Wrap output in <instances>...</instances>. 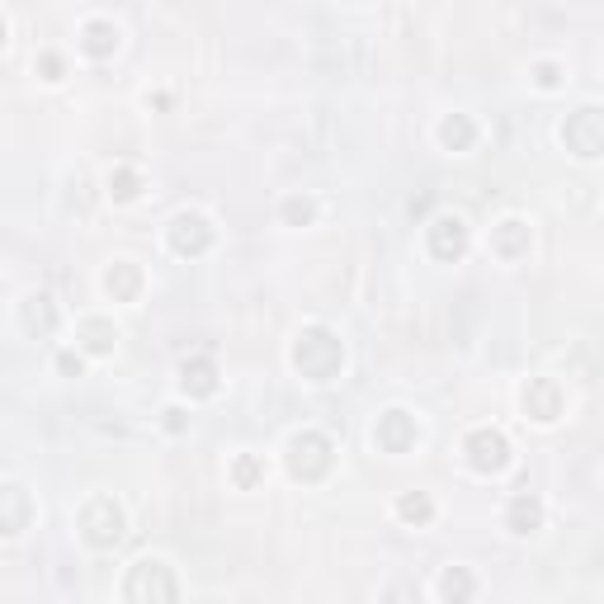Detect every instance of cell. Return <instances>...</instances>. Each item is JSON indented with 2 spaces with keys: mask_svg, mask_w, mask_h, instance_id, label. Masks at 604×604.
Instances as JSON below:
<instances>
[{
  "mask_svg": "<svg viewBox=\"0 0 604 604\" xmlns=\"http://www.w3.org/2000/svg\"><path fill=\"white\" fill-rule=\"evenodd\" d=\"M293 364H298L302 378L326 383V378H336L340 364H345V345H340L326 326H312V331H302L298 345H293Z\"/></svg>",
  "mask_w": 604,
  "mask_h": 604,
  "instance_id": "1",
  "label": "cell"
},
{
  "mask_svg": "<svg viewBox=\"0 0 604 604\" xmlns=\"http://www.w3.org/2000/svg\"><path fill=\"white\" fill-rule=\"evenodd\" d=\"M123 595L128 604H175V576H170L166 562H137L123 581Z\"/></svg>",
  "mask_w": 604,
  "mask_h": 604,
  "instance_id": "2",
  "label": "cell"
},
{
  "mask_svg": "<svg viewBox=\"0 0 604 604\" xmlns=\"http://www.w3.org/2000/svg\"><path fill=\"white\" fill-rule=\"evenodd\" d=\"M331 463H336V453H331V439L326 435H298L293 439V453H288L293 477H302V482H321V477L331 472Z\"/></svg>",
  "mask_w": 604,
  "mask_h": 604,
  "instance_id": "3",
  "label": "cell"
},
{
  "mask_svg": "<svg viewBox=\"0 0 604 604\" xmlns=\"http://www.w3.org/2000/svg\"><path fill=\"white\" fill-rule=\"evenodd\" d=\"M81 529H85V538H90L95 548H114L118 538H123V510H118L109 496H95V501L85 505Z\"/></svg>",
  "mask_w": 604,
  "mask_h": 604,
  "instance_id": "4",
  "label": "cell"
},
{
  "mask_svg": "<svg viewBox=\"0 0 604 604\" xmlns=\"http://www.w3.org/2000/svg\"><path fill=\"white\" fill-rule=\"evenodd\" d=\"M562 137H567V147L576 151V156H600L604 151V118L600 109H581V114L571 118L567 128H562Z\"/></svg>",
  "mask_w": 604,
  "mask_h": 604,
  "instance_id": "5",
  "label": "cell"
},
{
  "mask_svg": "<svg viewBox=\"0 0 604 604\" xmlns=\"http://www.w3.org/2000/svg\"><path fill=\"white\" fill-rule=\"evenodd\" d=\"M468 458L477 472H501L510 463V444L501 430H472L468 435Z\"/></svg>",
  "mask_w": 604,
  "mask_h": 604,
  "instance_id": "6",
  "label": "cell"
},
{
  "mask_svg": "<svg viewBox=\"0 0 604 604\" xmlns=\"http://www.w3.org/2000/svg\"><path fill=\"white\" fill-rule=\"evenodd\" d=\"M208 241H213V232H208V222L199 213H180V218L170 222V246L180 255H203Z\"/></svg>",
  "mask_w": 604,
  "mask_h": 604,
  "instance_id": "7",
  "label": "cell"
},
{
  "mask_svg": "<svg viewBox=\"0 0 604 604\" xmlns=\"http://www.w3.org/2000/svg\"><path fill=\"white\" fill-rule=\"evenodd\" d=\"M430 251H435L439 260H458V255L468 251V227H463V218L430 222Z\"/></svg>",
  "mask_w": 604,
  "mask_h": 604,
  "instance_id": "8",
  "label": "cell"
},
{
  "mask_svg": "<svg viewBox=\"0 0 604 604\" xmlns=\"http://www.w3.org/2000/svg\"><path fill=\"white\" fill-rule=\"evenodd\" d=\"M373 439H378L387 453H406L411 444H416V420L406 416V411H387V416L378 420Z\"/></svg>",
  "mask_w": 604,
  "mask_h": 604,
  "instance_id": "9",
  "label": "cell"
},
{
  "mask_svg": "<svg viewBox=\"0 0 604 604\" xmlns=\"http://www.w3.org/2000/svg\"><path fill=\"white\" fill-rule=\"evenodd\" d=\"M29 524V496L19 487H0V538L19 534Z\"/></svg>",
  "mask_w": 604,
  "mask_h": 604,
  "instance_id": "10",
  "label": "cell"
},
{
  "mask_svg": "<svg viewBox=\"0 0 604 604\" xmlns=\"http://www.w3.org/2000/svg\"><path fill=\"white\" fill-rule=\"evenodd\" d=\"M524 406H529V416L534 420H557L562 416V397H557L553 383H534L529 387V397H524Z\"/></svg>",
  "mask_w": 604,
  "mask_h": 604,
  "instance_id": "11",
  "label": "cell"
},
{
  "mask_svg": "<svg viewBox=\"0 0 604 604\" xmlns=\"http://www.w3.org/2000/svg\"><path fill=\"white\" fill-rule=\"evenodd\" d=\"M496 251H501L505 260L524 255L529 251V227H524V222H501V227H496Z\"/></svg>",
  "mask_w": 604,
  "mask_h": 604,
  "instance_id": "12",
  "label": "cell"
},
{
  "mask_svg": "<svg viewBox=\"0 0 604 604\" xmlns=\"http://www.w3.org/2000/svg\"><path fill=\"white\" fill-rule=\"evenodd\" d=\"M185 387L194 397H213L218 392V369L208 359H194V364H185Z\"/></svg>",
  "mask_w": 604,
  "mask_h": 604,
  "instance_id": "13",
  "label": "cell"
},
{
  "mask_svg": "<svg viewBox=\"0 0 604 604\" xmlns=\"http://www.w3.org/2000/svg\"><path fill=\"white\" fill-rule=\"evenodd\" d=\"M510 529H515V534L538 529V501L534 496H515V501H510Z\"/></svg>",
  "mask_w": 604,
  "mask_h": 604,
  "instance_id": "14",
  "label": "cell"
},
{
  "mask_svg": "<svg viewBox=\"0 0 604 604\" xmlns=\"http://www.w3.org/2000/svg\"><path fill=\"white\" fill-rule=\"evenodd\" d=\"M137 284H142V279H137L133 265H114V269H109V293H114L118 302H133L137 298Z\"/></svg>",
  "mask_w": 604,
  "mask_h": 604,
  "instance_id": "15",
  "label": "cell"
},
{
  "mask_svg": "<svg viewBox=\"0 0 604 604\" xmlns=\"http://www.w3.org/2000/svg\"><path fill=\"white\" fill-rule=\"evenodd\" d=\"M439 137H444V147H453V151H463V147H472V137H477V128H472L463 114H453L444 128H439Z\"/></svg>",
  "mask_w": 604,
  "mask_h": 604,
  "instance_id": "16",
  "label": "cell"
},
{
  "mask_svg": "<svg viewBox=\"0 0 604 604\" xmlns=\"http://www.w3.org/2000/svg\"><path fill=\"white\" fill-rule=\"evenodd\" d=\"M52 321H57V312H52V298H34L29 307H24V326H29V331H38V336H48Z\"/></svg>",
  "mask_w": 604,
  "mask_h": 604,
  "instance_id": "17",
  "label": "cell"
},
{
  "mask_svg": "<svg viewBox=\"0 0 604 604\" xmlns=\"http://www.w3.org/2000/svg\"><path fill=\"white\" fill-rule=\"evenodd\" d=\"M118 34H114V24H85V52H95V57H104V52H114Z\"/></svg>",
  "mask_w": 604,
  "mask_h": 604,
  "instance_id": "18",
  "label": "cell"
},
{
  "mask_svg": "<svg viewBox=\"0 0 604 604\" xmlns=\"http://www.w3.org/2000/svg\"><path fill=\"white\" fill-rule=\"evenodd\" d=\"M444 595H449L453 604H463L472 595V576L463 567H453V571H444Z\"/></svg>",
  "mask_w": 604,
  "mask_h": 604,
  "instance_id": "19",
  "label": "cell"
},
{
  "mask_svg": "<svg viewBox=\"0 0 604 604\" xmlns=\"http://www.w3.org/2000/svg\"><path fill=\"white\" fill-rule=\"evenodd\" d=\"M85 336V345H90V350H109V345H114V326H109V321H85L81 326Z\"/></svg>",
  "mask_w": 604,
  "mask_h": 604,
  "instance_id": "20",
  "label": "cell"
},
{
  "mask_svg": "<svg viewBox=\"0 0 604 604\" xmlns=\"http://www.w3.org/2000/svg\"><path fill=\"white\" fill-rule=\"evenodd\" d=\"M397 510H402V520H416V524H425L430 515H435V505L425 501V496H402V505H397Z\"/></svg>",
  "mask_w": 604,
  "mask_h": 604,
  "instance_id": "21",
  "label": "cell"
},
{
  "mask_svg": "<svg viewBox=\"0 0 604 604\" xmlns=\"http://www.w3.org/2000/svg\"><path fill=\"white\" fill-rule=\"evenodd\" d=\"M109 189H114V199H133V194H137V175H133V170H114V175H109Z\"/></svg>",
  "mask_w": 604,
  "mask_h": 604,
  "instance_id": "22",
  "label": "cell"
},
{
  "mask_svg": "<svg viewBox=\"0 0 604 604\" xmlns=\"http://www.w3.org/2000/svg\"><path fill=\"white\" fill-rule=\"evenodd\" d=\"M284 213H288V222H307V218H312V203H307V199H293Z\"/></svg>",
  "mask_w": 604,
  "mask_h": 604,
  "instance_id": "23",
  "label": "cell"
},
{
  "mask_svg": "<svg viewBox=\"0 0 604 604\" xmlns=\"http://www.w3.org/2000/svg\"><path fill=\"white\" fill-rule=\"evenodd\" d=\"M255 472H260V468H255V458H241V463H236V482H241V487H251Z\"/></svg>",
  "mask_w": 604,
  "mask_h": 604,
  "instance_id": "24",
  "label": "cell"
},
{
  "mask_svg": "<svg viewBox=\"0 0 604 604\" xmlns=\"http://www.w3.org/2000/svg\"><path fill=\"white\" fill-rule=\"evenodd\" d=\"M62 373H81V359L76 354H62Z\"/></svg>",
  "mask_w": 604,
  "mask_h": 604,
  "instance_id": "25",
  "label": "cell"
},
{
  "mask_svg": "<svg viewBox=\"0 0 604 604\" xmlns=\"http://www.w3.org/2000/svg\"><path fill=\"white\" fill-rule=\"evenodd\" d=\"M43 71H48V81H57V71H62V62H57V57H43Z\"/></svg>",
  "mask_w": 604,
  "mask_h": 604,
  "instance_id": "26",
  "label": "cell"
},
{
  "mask_svg": "<svg viewBox=\"0 0 604 604\" xmlns=\"http://www.w3.org/2000/svg\"><path fill=\"white\" fill-rule=\"evenodd\" d=\"M0 38H5V24H0Z\"/></svg>",
  "mask_w": 604,
  "mask_h": 604,
  "instance_id": "27",
  "label": "cell"
}]
</instances>
